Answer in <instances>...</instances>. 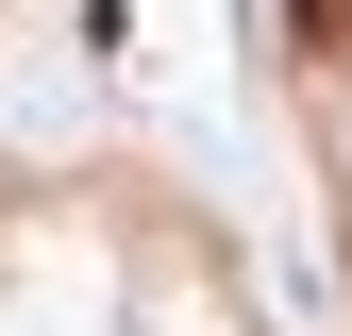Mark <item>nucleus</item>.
I'll list each match as a JSON object with an SVG mask.
<instances>
[{
	"label": "nucleus",
	"mask_w": 352,
	"mask_h": 336,
	"mask_svg": "<svg viewBox=\"0 0 352 336\" xmlns=\"http://www.w3.org/2000/svg\"><path fill=\"white\" fill-rule=\"evenodd\" d=\"M302 34H319V51H336V34H352V0H302Z\"/></svg>",
	"instance_id": "f257e3e1"
}]
</instances>
